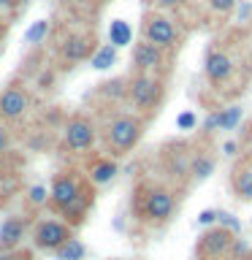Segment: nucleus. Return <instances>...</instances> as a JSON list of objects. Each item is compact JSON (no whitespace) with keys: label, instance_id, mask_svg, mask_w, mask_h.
<instances>
[{"label":"nucleus","instance_id":"obj_1","mask_svg":"<svg viewBox=\"0 0 252 260\" xmlns=\"http://www.w3.org/2000/svg\"><path fill=\"white\" fill-rule=\"evenodd\" d=\"M182 190L163 179H141L130 195V214L141 228L158 231L166 228L179 211Z\"/></svg>","mask_w":252,"mask_h":260},{"label":"nucleus","instance_id":"obj_2","mask_svg":"<svg viewBox=\"0 0 252 260\" xmlns=\"http://www.w3.org/2000/svg\"><path fill=\"white\" fill-rule=\"evenodd\" d=\"M144 127H146V119L136 111H119L114 117H109L101 127V141H103L106 154L114 160L130 154L141 141Z\"/></svg>","mask_w":252,"mask_h":260},{"label":"nucleus","instance_id":"obj_3","mask_svg":"<svg viewBox=\"0 0 252 260\" xmlns=\"http://www.w3.org/2000/svg\"><path fill=\"white\" fill-rule=\"evenodd\" d=\"M193 154H195V146L187 144V141H168L160 146V154H158V162H160V174H163V182L179 187L184 190L190 182V166H193Z\"/></svg>","mask_w":252,"mask_h":260},{"label":"nucleus","instance_id":"obj_4","mask_svg":"<svg viewBox=\"0 0 252 260\" xmlns=\"http://www.w3.org/2000/svg\"><path fill=\"white\" fill-rule=\"evenodd\" d=\"M163 92H166V87H163L160 76H154V73H133L128 79L125 101L136 109V114H141L146 119L163 103Z\"/></svg>","mask_w":252,"mask_h":260},{"label":"nucleus","instance_id":"obj_5","mask_svg":"<svg viewBox=\"0 0 252 260\" xmlns=\"http://www.w3.org/2000/svg\"><path fill=\"white\" fill-rule=\"evenodd\" d=\"M87 187H89V182L79 171H73V168L57 171L52 176V184H49V209L54 214H62L65 209H71L87 192Z\"/></svg>","mask_w":252,"mask_h":260},{"label":"nucleus","instance_id":"obj_6","mask_svg":"<svg viewBox=\"0 0 252 260\" xmlns=\"http://www.w3.org/2000/svg\"><path fill=\"white\" fill-rule=\"evenodd\" d=\"M101 127L89 114H73L62 125V146L71 154H87L98 144Z\"/></svg>","mask_w":252,"mask_h":260},{"label":"nucleus","instance_id":"obj_7","mask_svg":"<svg viewBox=\"0 0 252 260\" xmlns=\"http://www.w3.org/2000/svg\"><path fill=\"white\" fill-rule=\"evenodd\" d=\"M233 241L236 233H231L223 225H211L195 241V260H231Z\"/></svg>","mask_w":252,"mask_h":260},{"label":"nucleus","instance_id":"obj_8","mask_svg":"<svg viewBox=\"0 0 252 260\" xmlns=\"http://www.w3.org/2000/svg\"><path fill=\"white\" fill-rule=\"evenodd\" d=\"M144 41H149L152 46L163 49V52H168V49H174L179 44V30H176V22L171 19L168 14H146L144 16Z\"/></svg>","mask_w":252,"mask_h":260},{"label":"nucleus","instance_id":"obj_9","mask_svg":"<svg viewBox=\"0 0 252 260\" xmlns=\"http://www.w3.org/2000/svg\"><path fill=\"white\" fill-rule=\"evenodd\" d=\"M68 239H73V228L68 222H62V219H41L33 228V244H36V249L52 252V255Z\"/></svg>","mask_w":252,"mask_h":260},{"label":"nucleus","instance_id":"obj_10","mask_svg":"<svg viewBox=\"0 0 252 260\" xmlns=\"http://www.w3.org/2000/svg\"><path fill=\"white\" fill-rule=\"evenodd\" d=\"M228 187H231L233 198L241 203H252V152L239 154L231 166V176H228Z\"/></svg>","mask_w":252,"mask_h":260},{"label":"nucleus","instance_id":"obj_11","mask_svg":"<svg viewBox=\"0 0 252 260\" xmlns=\"http://www.w3.org/2000/svg\"><path fill=\"white\" fill-rule=\"evenodd\" d=\"M30 92L22 84H11L0 92V119L3 122H16L30 111Z\"/></svg>","mask_w":252,"mask_h":260},{"label":"nucleus","instance_id":"obj_12","mask_svg":"<svg viewBox=\"0 0 252 260\" xmlns=\"http://www.w3.org/2000/svg\"><path fill=\"white\" fill-rule=\"evenodd\" d=\"M95 38L92 32H68L62 41H60V57L65 62H84L95 54Z\"/></svg>","mask_w":252,"mask_h":260},{"label":"nucleus","instance_id":"obj_13","mask_svg":"<svg viewBox=\"0 0 252 260\" xmlns=\"http://www.w3.org/2000/svg\"><path fill=\"white\" fill-rule=\"evenodd\" d=\"M119 174V166L117 160L109 157V154H95V157L87 160V168H84V179L92 187H106L111 184Z\"/></svg>","mask_w":252,"mask_h":260},{"label":"nucleus","instance_id":"obj_14","mask_svg":"<svg viewBox=\"0 0 252 260\" xmlns=\"http://www.w3.org/2000/svg\"><path fill=\"white\" fill-rule=\"evenodd\" d=\"M133 68L136 73H154L166 68V52L158 46H152L149 41H141V44L133 46Z\"/></svg>","mask_w":252,"mask_h":260},{"label":"nucleus","instance_id":"obj_15","mask_svg":"<svg viewBox=\"0 0 252 260\" xmlns=\"http://www.w3.org/2000/svg\"><path fill=\"white\" fill-rule=\"evenodd\" d=\"M203 73L211 84H223V81L231 79L233 73V60L231 54L223 52V49H209L206 57H203Z\"/></svg>","mask_w":252,"mask_h":260},{"label":"nucleus","instance_id":"obj_16","mask_svg":"<svg viewBox=\"0 0 252 260\" xmlns=\"http://www.w3.org/2000/svg\"><path fill=\"white\" fill-rule=\"evenodd\" d=\"M30 231V219L27 217H8L3 219L0 225V252H11V249H19V244L24 241V236Z\"/></svg>","mask_w":252,"mask_h":260},{"label":"nucleus","instance_id":"obj_17","mask_svg":"<svg viewBox=\"0 0 252 260\" xmlns=\"http://www.w3.org/2000/svg\"><path fill=\"white\" fill-rule=\"evenodd\" d=\"M214 154L209 149H198L195 146V154H193V166H190V182H203V179L211 176V171H214Z\"/></svg>","mask_w":252,"mask_h":260},{"label":"nucleus","instance_id":"obj_18","mask_svg":"<svg viewBox=\"0 0 252 260\" xmlns=\"http://www.w3.org/2000/svg\"><path fill=\"white\" fill-rule=\"evenodd\" d=\"M130 41H133V30H130V24L125 19H114L109 24V44L114 49H119V46H128Z\"/></svg>","mask_w":252,"mask_h":260},{"label":"nucleus","instance_id":"obj_19","mask_svg":"<svg viewBox=\"0 0 252 260\" xmlns=\"http://www.w3.org/2000/svg\"><path fill=\"white\" fill-rule=\"evenodd\" d=\"M244 117L241 106H228V109H217V130H236Z\"/></svg>","mask_w":252,"mask_h":260},{"label":"nucleus","instance_id":"obj_20","mask_svg":"<svg viewBox=\"0 0 252 260\" xmlns=\"http://www.w3.org/2000/svg\"><path fill=\"white\" fill-rule=\"evenodd\" d=\"M54 257L57 260H84L87 257V247H84V241H81V239L73 236V239H68L60 249L54 252Z\"/></svg>","mask_w":252,"mask_h":260},{"label":"nucleus","instance_id":"obj_21","mask_svg":"<svg viewBox=\"0 0 252 260\" xmlns=\"http://www.w3.org/2000/svg\"><path fill=\"white\" fill-rule=\"evenodd\" d=\"M114 62H117V49H114L111 44L98 46V49H95V54L89 57V65H92L95 71H109Z\"/></svg>","mask_w":252,"mask_h":260},{"label":"nucleus","instance_id":"obj_22","mask_svg":"<svg viewBox=\"0 0 252 260\" xmlns=\"http://www.w3.org/2000/svg\"><path fill=\"white\" fill-rule=\"evenodd\" d=\"M49 22L46 19H38V22H33L27 30H24V44L27 46H38V44H44L46 36H49Z\"/></svg>","mask_w":252,"mask_h":260},{"label":"nucleus","instance_id":"obj_23","mask_svg":"<svg viewBox=\"0 0 252 260\" xmlns=\"http://www.w3.org/2000/svg\"><path fill=\"white\" fill-rule=\"evenodd\" d=\"M24 201H27L30 209L46 206V203H49V190H46V184H33L30 190H27V195H24Z\"/></svg>","mask_w":252,"mask_h":260},{"label":"nucleus","instance_id":"obj_24","mask_svg":"<svg viewBox=\"0 0 252 260\" xmlns=\"http://www.w3.org/2000/svg\"><path fill=\"white\" fill-rule=\"evenodd\" d=\"M209 8L214 14H228L236 8V0H209Z\"/></svg>","mask_w":252,"mask_h":260},{"label":"nucleus","instance_id":"obj_25","mask_svg":"<svg viewBox=\"0 0 252 260\" xmlns=\"http://www.w3.org/2000/svg\"><path fill=\"white\" fill-rule=\"evenodd\" d=\"M176 127H179V130H193V127H195V114H193V111H182V114L176 117Z\"/></svg>","mask_w":252,"mask_h":260},{"label":"nucleus","instance_id":"obj_26","mask_svg":"<svg viewBox=\"0 0 252 260\" xmlns=\"http://www.w3.org/2000/svg\"><path fill=\"white\" fill-rule=\"evenodd\" d=\"M0 260H33L30 249H11V252H0Z\"/></svg>","mask_w":252,"mask_h":260},{"label":"nucleus","instance_id":"obj_27","mask_svg":"<svg viewBox=\"0 0 252 260\" xmlns=\"http://www.w3.org/2000/svg\"><path fill=\"white\" fill-rule=\"evenodd\" d=\"M11 141H14V138H11V130H8L3 122H0V157H3V154L11 149Z\"/></svg>","mask_w":252,"mask_h":260},{"label":"nucleus","instance_id":"obj_28","mask_svg":"<svg viewBox=\"0 0 252 260\" xmlns=\"http://www.w3.org/2000/svg\"><path fill=\"white\" fill-rule=\"evenodd\" d=\"M217 214H219V211H214V209H206V211H201V214H198V225H203V228H211V225H217Z\"/></svg>","mask_w":252,"mask_h":260},{"label":"nucleus","instance_id":"obj_29","mask_svg":"<svg viewBox=\"0 0 252 260\" xmlns=\"http://www.w3.org/2000/svg\"><path fill=\"white\" fill-rule=\"evenodd\" d=\"M154 8H163V11H171V8H179L184 0H149Z\"/></svg>","mask_w":252,"mask_h":260},{"label":"nucleus","instance_id":"obj_30","mask_svg":"<svg viewBox=\"0 0 252 260\" xmlns=\"http://www.w3.org/2000/svg\"><path fill=\"white\" fill-rule=\"evenodd\" d=\"M223 152L228 154V157H239V141H225Z\"/></svg>","mask_w":252,"mask_h":260},{"label":"nucleus","instance_id":"obj_31","mask_svg":"<svg viewBox=\"0 0 252 260\" xmlns=\"http://www.w3.org/2000/svg\"><path fill=\"white\" fill-rule=\"evenodd\" d=\"M249 11H252V6H249V3H244V6H241V11H239V22H244V19H247V16H249Z\"/></svg>","mask_w":252,"mask_h":260},{"label":"nucleus","instance_id":"obj_32","mask_svg":"<svg viewBox=\"0 0 252 260\" xmlns=\"http://www.w3.org/2000/svg\"><path fill=\"white\" fill-rule=\"evenodd\" d=\"M0 11H14V0H0Z\"/></svg>","mask_w":252,"mask_h":260},{"label":"nucleus","instance_id":"obj_33","mask_svg":"<svg viewBox=\"0 0 252 260\" xmlns=\"http://www.w3.org/2000/svg\"><path fill=\"white\" fill-rule=\"evenodd\" d=\"M3 38H6V19L0 16V44H3Z\"/></svg>","mask_w":252,"mask_h":260},{"label":"nucleus","instance_id":"obj_34","mask_svg":"<svg viewBox=\"0 0 252 260\" xmlns=\"http://www.w3.org/2000/svg\"><path fill=\"white\" fill-rule=\"evenodd\" d=\"M22 6H27V0H14V11H19Z\"/></svg>","mask_w":252,"mask_h":260},{"label":"nucleus","instance_id":"obj_35","mask_svg":"<svg viewBox=\"0 0 252 260\" xmlns=\"http://www.w3.org/2000/svg\"><path fill=\"white\" fill-rule=\"evenodd\" d=\"M92 3H98V6H103V3H111V0H92Z\"/></svg>","mask_w":252,"mask_h":260}]
</instances>
